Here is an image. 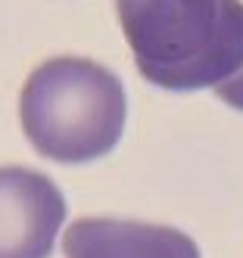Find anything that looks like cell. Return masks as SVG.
Here are the masks:
<instances>
[{"label":"cell","instance_id":"1","mask_svg":"<svg viewBox=\"0 0 243 258\" xmlns=\"http://www.w3.org/2000/svg\"><path fill=\"white\" fill-rule=\"evenodd\" d=\"M147 81L165 90L218 87L243 66L240 0H116Z\"/></svg>","mask_w":243,"mask_h":258},{"label":"cell","instance_id":"5","mask_svg":"<svg viewBox=\"0 0 243 258\" xmlns=\"http://www.w3.org/2000/svg\"><path fill=\"white\" fill-rule=\"evenodd\" d=\"M215 94L228 103V106H234V109H243V66L234 72V75L228 78V81H221L218 87H215Z\"/></svg>","mask_w":243,"mask_h":258},{"label":"cell","instance_id":"2","mask_svg":"<svg viewBox=\"0 0 243 258\" xmlns=\"http://www.w3.org/2000/svg\"><path fill=\"white\" fill-rule=\"evenodd\" d=\"M125 87L93 59L56 56L41 62L19 97L22 127L34 150L56 162H90L119 143Z\"/></svg>","mask_w":243,"mask_h":258},{"label":"cell","instance_id":"4","mask_svg":"<svg viewBox=\"0 0 243 258\" xmlns=\"http://www.w3.org/2000/svg\"><path fill=\"white\" fill-rule=\"evenodd\" d=\"M66 258H200L187 233L162 224L81 218L63 236Z\"/></svg>","mask_w":243,"mask_h":258},{"label":"cell","instance_id":"3","mask_svg":"<svg viewBox=\"0 0 243 258\" xmlns=\"http://www.w3.org/2000/svg\"><path fill=\"white\" fill-rule=\"evenodd\" d=\"M66 218L60 187L31 168H0V258H50Z\"/></svg>","mask_w":243,"mask_h":258}]
</instances>
